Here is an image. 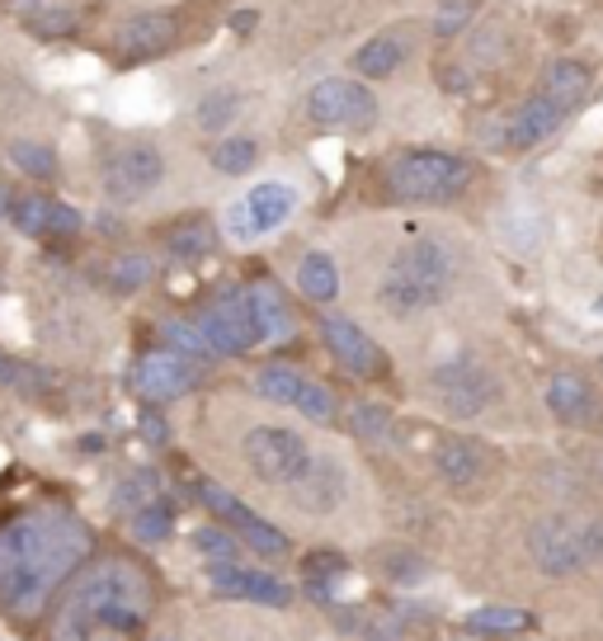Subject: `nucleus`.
I'll return each instance as SVG.
<instances>
[{
    "mask_svg": "<svg viewBox=\"0 0 603 641\" xmlns=\"http://www.w3.org/2000/svg\"><path fill=\"white\" fill-rule=\"evenodd\" d=\"M14 204H19L14 189H10V185H0V217H10V213H14Z\"/></svg>",
    "mask_w": 603,
    "mask_h": 641,
    "instance_id": "46",
    "label": "nucleus"
},
{
    "mask_svg": "<svg viewBox=\"0 0 603 641\" xmlns=\"http://www.w3.org/2000/svg\"><path fill=\"white\" fill-rule=\"evenodd\" d=\"M349 575V556L345 552H307L302 556V580L312 585L316 599H326L330 604V585L335 580H345Z\"/></svg>",
    "mask_w": 603,
    "mask_h": 641,
    "instance_id": "30",
    "label": "nucleus"
},
{
    "mask_svg": "<svg viewBox=\"0 0 603 641\" xmlns=\"http://www.w3.org/2000/svg\"><path fill=\"white\" fill-rule=\"evenodd\" d=\"M160 179H166V156L151 142H128V147L109 151V160H105V194L113 204H137Z\"/></svg>",
    "mask_w": 603,
    "mask_h": 641,
    "instance_id": "11",
    "label": "nucleus"
},
{
    "mask_svg": "<svg viewBox=\"0 0 603 641\" xmlns=\"http://www.w3.org/2000/svg\"><path fill=\"white\" fill-rule=\"evenodd\" d=\"M198 331L208 335V345H212L217 354H246V349H250L246 339H240V335L231 331V320H227L223 312H217V307H208L204 316H198Z\"/></svg>",
    "mask_w": 603,
    "mask_h": 641,
    "instance_id": "38",
    "label": "nucleus"
},
{
    "mask_svg": "<svg viewBox=\"0 0 603 641\" xmlns=\"http://www.w3.org/2000/svg\"><path fill=\"white\" fill-rule=\"evenodd\" d=\"M599 312H603V297H599Z\"/></svg>",
    "mask_w": 603,
    "mask_h": 641,
    "instance_id": "49",
    "label": "nucleus"
},
{
    "mask_svg": "<svg viewBox=\"0 0 603 641\" xmlns=\"http://www.w3.org/2000/svg\"><path fill=\"white\" fill-rule=\"evenodd\" d=\"M500 467H505L500 448L472 430H438L429 438V472L453 500H491Z\"/></svg>",
    "mask_w": 603,
    "mask_h": 641,
    "instance_id": "6",
    "label": "nucleus"
},
{
    "mask_svg": "<svg viewBox=\"0 0 603 641\" xmlns=\"http://www.w3.org/2000/svg\"><path fill=\"white\" fill-rule=\"evenodd\" d=\"M566 118L571 109L566 105H556L552 95H528L524 105H518L510 118H500V128L491 132V147L500 156H524V151H537L542 142H552V137L566 128Z\"/></svg>",
    "mask_w": 603,
    "mask_h": 641,
    "instance_id": "10",
    "label": "nucleus"
},
{
    "mask_svg": "<svg viewBox=\"0 0 603 641\" xmlns=\"http://www.w3.org/2000/svg\"><path fill=\"white\" fill-rule=\"evenodd\" d=\"M156 495H160V476L151 472V467H137V472H128L123 481L113 486V514H137V510H147V505H156Z\"/></svg>",
    "mask_w": 603,
    "mask_h": 641,
    "instance_id": "29",
    "label": "nucleus"
},
{
    "mask_svg": "<svg viewBox=\"0 0 603 641\" xmlns=\"http://www.w3.org/2000/svg\"><path fill=\"white\" fill-rule=\"evenodd\" d=\"M297 288H302V297H312V303H335L339 297V265L326 250H307L297 265Z\"/></svg>",
    "mask_w": 603,
    "mask_h": 641,
    "instance_id": "27",
    "label": "nucleus"
},
{
    "mask_svg": "<svg viewBox=\"0 0 603 641\" xmlns=\"http://www.w3.org/2000/svg\"><path fill=\"white\" fill-rule=\"evenodd\" d=\"M212 246H217V231H212L208 217H185V223H175L166 231V250L175 259H204Z\"/></svg>",
    "mask_w": 603,
    "mask_h": 641,
    "instance_id": "28",
    "label": "nucleus"
},
{
    "mask_svg": "<svg viewBox=\"0 0 603 641\" xmlns=\"http://www.w3.org/2000/svg\"><path fill=\"white\" fill-rule=\"evenodd\" d=\"M236 105L240 99L231 95V90H212V95H204L198 99V109H194V124L204 128V132H223L231 118H236Z\"/></svg>",
    "mask_w": 603,
    "mask_h": 641,
    "instance_id": "35",
    "label": "nucleus"
},
{
    "mask_svg": "<svg viewBox=\"0 0 603 641\" xmlns=\"http://www.w3.org/2000/svg\"><path fill=\"white\" fill-rule=\"evenodd\" d=\"M406 57H411L406 33H377L354 52V71L364 80H387V76H396L401 67H406Z\"/></svg>",
    "mask_w": 603,
    "mask_h": 641,
    "instance_id": "23",
    "label": "nucleus"
},
{
    "mask_svg": "<svg viewBox=\"0 0 603 641\" xmlns=\"http://www.w3.org/2000/svg\"><path fill=\"white\" fill-rule=\"evenodd\" d=\"M481 179V166L472 156H457L444 147H406L392 151L377 170V185L387 204L406 208H448L457 198H467Z\"/></svg>",
    "mask_w": 603,
    "mask_h": 641,
    "instance_id": "4",
    "label": "nucleus"
},
{
    "mask_svg": "<svg viewBox=\"0 0 603 641\" xmlns=\"http://www.w3.org/2000/svg\"><path fill=\"white\" fill-rule=\"evenodd\" d=\"M320 345L330 349V358L345 373L364 377V383H373V377H387V354H382L377 339L358 326V320L349 316H320Z\"/></svg>",
    "mask_w": 603,
    "mask_h": 641,
    "instance_id": "12",
    "label": "nucleus"
},
{
    "mask_svg": "<svg viewBox=\"0 0 603 641\" xmlns=\"http://www.w3.org/2000/svg\"><path fill=\"white\" fill-rule=\"evenodd\" d=\"M457 284H462V250L453 240L434 231H411L387 259V269L377 274L373 303L387 320H419L448 307Z\"/></svg>",
    "mask_w": 603,
    "mask_h": 641,
    "instance_id": "3",
    "label": "nucleus"
},
{
    "mask_svg": "<svg viewBox=\"0 0 603 641\" xmlns=\"http://www.w3.org/2000/svg\"><path fill=\"white\" fill-rule=\"evenodd\" d=\"M293 505L302 514H335L349 500V467L335 453H316L312 467L293 481Z\"/></svg>",
    "mask_w": 603,
    "mask_h": 641,
    "instance_id": "15",
    "label": "nucleus"
},
{
    "mask_svg": "<svg viewBox=\"0 0 603 641\" xmlns=\"http://www.w3.org/2000/svg\"><path fill=\"white\" fill-rule=\"evenodd\" d=\"M227 231L236 236V240H255L259 236V227H255V217H250V208H246V198L227 213Z\"/></svg>",
    "mask_w": 603,
    "mask_h": 641,
    "instance_id": "44",
    "label": "nucleus"
},
{
    "mask_svg": "<svg viewBox=\"0 0 603 641\" xmlns=\"http://www.w3.org/2000/svg\"><path fill=\"white\" fill-rule=\"evenodd\" d=\"M476 10H481V0H438V10H434V38H457L462 29L476 19Z\"/></svg>",
    "mask_w": 603,
    "mask_h": 641,
    "instance_id": "36",
    "label": "nucleus"
},
{
    "mask_svg": "<svg viewBox=\"0 0 603 641\" xmlns=\"http://www.w3.org/2000/svg\"><path fill=\"white\" fill-rule=\"evenodd\" d=\"M307 118L320 128H345V132H364L373 128L382 109H377V95L364 86V80H349V76H326L307 90Z\"/></svg>",
    "mask_w": 603,
    "mask_h": 641,
    "instance_id": "8",
    "label": "nucleus"
},
{
    "mask_svg": "<svg viewBox=\"0 0 603 641\" xmlns=\"http://www.w3.org/2000/svg\"><path fill=\"white\" fill-rule=\"evenodd\" d=\"M156 590L147 571L128 556L90 566L52 618V641H132L147 628Z\"/></svg>",
    "mask_w": 603,
    "mask_h": 641,
    "instance_id": "2",
    "label": "nucleus"
},
{
    "mask_svg": "<svg viewBox=\"0 0 603 641\" xmlns=\"http://www.w3.org/2000/svg\"><path fill=\"white\" fill-rule=\"evenodd\" d=\"M142 438H147V444H166V438H170V430H166V420H160L156 411H142Z\"/></svg>",
    "mask_w": 603,
    "mask_h": 641,
    "instance_id": "45",
    "label": "nucleus"
},
{
    "mask_svg": "<svg viewBox=\"0 0 603 641\" xmlns=\"http://www.w3.org/2000/svg\"><path fill=\"white\" fill-rule=\"evenodd\" d=\"M14 377H19V368L10 364V358H0V383H14Z\"/></svg>",
    "mask_w": 603,
    "mask_h": 641,
    "instance_id": "48",
    "label": "nucleus"
},
{
    "mask_svg": "<svg viewBox=\"0 0 603 641\" xmlns=\"http://www.w3.org/2000/svg\"><path fill=\"white\" fill-rule=\"evenodd\" d=\"M194 552L208 556V561H236V556H240V538H236V529L208 524V529L194 533Z\"/></svg>",
    "mask_w": 603,
    "mask_h": 641,
    "instance_id": "37",
    "label": "nucleus"
},
{
    "mask_svg": "<svg viewBox=\"0 0 603 641\" xmlns=\"http://www.w3.org/2000/svg\"><path fill=\"white\" fill-rule=\"evenodd\" d=\"M255 160H259V147L250 137H227V142L212 147V170H223V175H246V170H255Z\"/></svg>",
    "mask_w": 603,
    "mask_h": 641,
    "instance_id": "34",
    "label": "nucleus"
},
{
    "mask_svg": "<svg viewBox=\"0 0 603 641\" xmlns=\"http://www.w3.org/2000/svg\"><path fill=\"white\" fill-rule=\"evenodd\" d=\"M179 43V19L170 10H142V14H132L123 29H118V52L123 57H160V52H170Z\"/></svg>",
    "mask_w": 603,
    "mask_h": 641,
    "instance_id": "20",
    "label": "nucleus"
},
{
    "mask_svg": "<svg viewBox=\"0 0 603 641\" xmlns=\"http://www.w3.org/2000/svg\"><path fill=\"white\" fill-rule=\"evenodd\" d=\"M462 628L481 641H524V637L547 632V618L524 609V604H510V599H486V604H476L467 618H462Z\"/></svg>",
    "mask_w": 603,
    "mask_h": 641,
    "instance_id": "16",
    "label": "nucleus"
},
{
    "mask_svg": "<svg viewBox=\"0 0 603 641\" xmlns=\"http://www.w3.org/2000/svg\"><path fill=\"white\" fill-rule=\"evenodd\" d=\"M240 457H246V467L269 481V486H293V481L312 467V448L307 438L293 434V430H278V425H259L240 438Z\"/></svg>",
    "mask_w": 603,
    "mask_h": 641,
    "instance_id": "9",
    "label": "nucleus"
},
{
    "mask_svg": "<svg viewBox=\"0 0 603 641\" xmlns=\"http://www.w3.org/2000/svg\"><path fill=\"white\" fill-rule=\"evenodd\" d=\"M95 533L67 510H19L0 524V604L14 618H38L57 585L86 566Z\"/></svg>",
    "mask_w": 603,
    "mask_h": 641,
    "instance_id": "1",
    "label": "nucleus"
},
{
    "mask_svg": "<svg viewBox=\"0 0 603 641\" xmlns=\"http://www.w3.org/2000/svg\"><path fill=\"white\" fill-rule=\"evenodd\" d=\"M208 580H212V590L227 599H250V604H265V609L293 604V585H284V580L269 571L236 566V561H208Z\"/></svg>",
    "mask_w": 603,
    "mask_h": 641,
    "instance_id": "17",
    "label": "nucleus"
},
{
    "mask_svg": "<svg viewBox=\"0 0 603 641\" xmlns=\"http://www.w3.org/2000/svg\"><path fill=\"white\" fill-rule=\"evenodd\" d=\"M293 411H302V420H312V425H335V415H339V406H335V396H330L326 383H307V387H302Z\"/></svg>",
    "mask_w": 603,
    "mask_h": 641,
    "instance_id": "39",
    "label": "nucleus"
},
{
    "mask_svg": "<svg viewBox=\"0 0 603 641\" xmlns=\"http://www.w3.org/2000/svg\"><path fill=\"white\" fill-rule=\"evenodd\" d=\"M500 38H505V33H500L495 24H491V29H481V33L472 38V57H476V62H500V57H505V48H500Z\"/></svg>",
    "mask_w": 603,
    "mask_h": 641,
    "instance_id": "43",
    "label": "nucleus"
},
{
    "mask_svg": "<svg viewBox=\"0 0 603 641\" xmlns=\"http://www.w3.org/2000/svg\"><path fill=\"white\" fill-rule=\"evenodd\" d=\"M307 383L312 377H302L297 368H284V364H269V368L255 373V392L265 401H274V406H297V396Z\"/></svg>",
    "mask_w": 603,
    "mask_h": 641,
    "instance_id": "31",
    "label": "nucleus"
},
{
    "mask_svg": "<svg viewBox=\"0 0 603 641\" xmlns=\"http://www.w3.org/2000/svg\"><path fill=\"white\" fill-rule=\"evenodd\" d=\"M246 208H250L259 231H274V227H284L293 217L297 194H293V185H284V179H265V185H255L246 194Z\"/></svg>",
    "mask_w": 603,
    "mask_h": 641,
    "instance_id": "25",
    "label": "nucleus"
},
{
    "mask_svg": "<svg viewBox=\"0 0 603 641\" xmlns=\"http://www.w3.org/2000/svg\"><path fill=\"white\" fill-rule=\"evenodd\" d=\"M368 566L377 580H387L396 590H419L434 575V561L425 548H415L411 538H396V543H377L368 552Z\"/></svg>",
    "mask_w": 603,
    "mask_h": 641,
    "instance_id": "19",
    "label": "nucleus"
},
{
    "mask_svg": "<svg viewBox=\"0 0 603 641\" xmlns=\"http://www.w3.org/2000/svg\"><path fill=\"white\" fill-rule=\"evenodd\" d=\"M349 434L364 448H392L396 444V415L382 401H358L349 411Z\"/></svg>",
    "mask_w": 603,
    "mask_h": 641,
    "instance_id": "26",
    "label": "nucleus"
},
{
    "mask_svg": "<svg viewBox=\"0 0 603 641\" xmlns=\"http://www.w3.org/2000/svg\"><path fill=\"white\" fill-rule=\"evenodd\" d=\"M542 411L571 434L603 430V383L585 364H561L542 377Z\"/></svg>",
    "mask_w": 603,
    "mask_h": 641,
    "instance_id": "7",
    "label": "nucleus"
},
{
    "mask_svg": "<svg viewBox=\"0 0 603 641\" xmlns=\"http://www.w3.org/2000/svg\"><path fill=\"white\" fill-rule=\"evenodd\" d=\"M151 274H156V265H151L147 255H118L113 265H109V284H113L118 293H132V288L151 284Z\"/></svg>",
    "mask_w": 603,
    "mask_h": 641,
    "instance_id": "40",
    "label": "nucleus"
},
{
    "mask_svg": "<svg viewBox=\"0 0 603 641\" xmlns=\"http://www.w3.org/2000/svg\"><path fill=\"white\" fill-rule=\"evenodd\" d=\"M170 533H175V514H170L166 500H156V505H147V510L132 514V538H137V543L160 548Z\"/></svg>",
    "mask_w": 603,
    "mask_h": 641,
    "instance_id": "33",
    "label": "nucleus"
},
{
    "mask_svg": "<svg viewBox=\"0 0 603 641\" xmlns=\"http://www.w3.org/2000/svg\"><path fill=\"white\" fill-rule=\"evenodd\" d=\"M339 628L358 632L364 641H419L434 628L425 604H387V609H349L339 613Z\"/></svg>",
    "mask_w": 603,
    "mask_h": 641,
    "instance_id": "14",
    "label": "nucleus"
},
{
    "mask_svg": "<svg viewBox=\"0 0 603 641\" xmlns=\"http://www.w3.org/2000/svg\"><path fill=\"white\" fill-rule=\"evenodd\" d=\"M561 641H603V632H561Z\"/></svg>",
    "mask_w": 603,
    "mask_h": 641,
    "instance_id": "47",
    "label": "nucleus"
},
{
    "mask_svg": "<svg viewBox=\"0 0 603 641\" xmlns=\"http://www.w3.org/2000/svg\"><path fill=\"white\" fill-rule=\"evenodd\" d=\"M246 297H250V316H255V335L265 339H284L288 331H293V312H288V303H284V293H278L269 278L265 284H250L246 288Z\"/></svg>",
    "mask_w": 603,
    "mask_h": 641,
    "instance_id": "24",
    "label": "nucleus"
},
{
    "mask_svg": "<svg viewBox=\"0 0 603 641\" xmlns=\"http://www.w3.org/2000/svg\"><path fill=\"white\" fill-rule=\"evenodd\" d=\"M166 641H170V637H166Z\"/></svg>",
    "mask_w": 603,
    "mask_h": 641,
    "instance_id": "50",
    "label": "nucleus"
},
{
    "mask_svg": "<svg viewBox=\"0 0 603 641\" xmlns=\"http://www.w3.org/2000/svg\"><path fill=\"white\" fill-rule=\"evenodd\" d=\"M425 383H429L438 415L453 420V425H481V420H491L495 411H505V401H510V387H505V377H500V368L476 349H453L448 358H438Z\"/></svg>",
    "mask_w": 603,
    "mask_h": 641,
    "instance_id": "5",
    "label": "nucleus"
},
{
    "mask_svg": "<svg viewBox=\"0 0 603 641\" xmlns=\"http://www.w3.org/2000/svg\"><path fill=\"white\" fill-rule=\"evenodd\" d=\"M590 86H594V71H590V62H580V57H556V62H547V71H542V95H552L556 105H566L571 114L585 105Z\"/></svg>",
    "mask_w": 603,
    "mask_h": 641,
    "instance_id": "22",
    "label": "nucleus"
},
{
    "mask_svg": "<svg viewBox=\"0 0 603 641\" xmlns=\"http://www.w3.org/2000/svg\"><path fill=\"white\" fill-rule=\"evenodd\" d=\"M10 223L24 236H76L86 217H80L76 208H67V204H57V198H48V194H19Z\"/></svg>",
    "mask_w": 603,
    "mask_h": 641,
    "instance_id": "21",
    "label": "nucleus"
},
{
    "mask_svg": "<svg viewBox=\"0 0 603 641\" xmlns=\"http://www.w3.org/2000/svg\"><path fill=\"white\" fill-rule=\"evenodd\" d=\"M10 160L24 175H33V179H52L57 175V160H52V151L48 147H38V142H14L10 147Z\"/></svg>",
    "mask_w": 603,
    "mask_h": 641,
    "instance_id": "42",
    "label": "nucleus"
},
{
    "mask_svg": "<svg viewBox=\"0 0 603 641\" xmlns=\"http://www.w3.org/2000/svg\"><path fill=\"white\" fill-rule=\"evenodd\" d=\"M198 500H204V505H208L217 519H223L227 529L240 533V543H250L255 552H265V556H288V538L278 533L269 519H259L255 510H246L231 491L217 486V481H198Z\"/></svg>",
    "mask_w": 603,
    "mask_h": 641,
    "instance_id": "13",
    "label": "nucleus"
},
{
    "mask_svg": "<svg viewBox=\"0 0 603 641\" xmlns=\"http://www.w3.org/2000/svg\"><path fill=\"white\" fill-rule=\"evenodd\" d=\"M132 383H137V392L151 396V401H175V396H189L194 392L198 364H189V358L175 354V349H151V354L137 358Z\"/></svg>",
    "mask_w": 603,
    "mask_h": 641,
    "instance_id": "18",
    "label": "nucleus"
},
{
    "mask_svg": "<svg viewBox=\"0 0 603 641\" xmlns=\"http://www.w3.org/2000/svg\"><path fill=\"white\" fill-rule=\"evenodd\" d=\"M24 29L33 38H43V43H62V38H76L80 33V14L67 10V6H38L29 19H24Z\"/></svg>",
    "mask_w": 603,
    "mask_h": 641,
    "instance_id": "32",
    "label": "nucleus"
},
{
    "mask_svg": "<svg viewBox=\"0 0 603 641\" xmlns=\"http://www.w3.org/2000/svg\"><path fill=\"white\" fill-rule=\"evenodd\" d=\"M170 339V349L175 354H185V358H208V335L198 331V320H166V331H160Z\"/></svg>",
    "mask_w": 603,
    "mask_h": 641,
    "instance_id": "41",
    "label": "nucleus"
}]
</instances>
